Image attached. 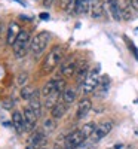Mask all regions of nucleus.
Returning <instances> with one entry per match:
<instances>
[{
    "mask_svg": "<svg viewBox=\"0 0 138 149\" xmlns=\"http://www.w3.org/2000/svg\"><path fill=\"white\" fill-rule=\"evenodd\" d=\"M62 58H64V48H62L61 45H55L51 51L48 52V55L45 57L43 63H42L43 73L54 72L58 67V64L62 61Z\"/></svg>",
    "mask_w": 138,
    "mask_h": 149,
    "instance_id": "1",
    "label": "nucleus"
},
{
    "mask_svg": "<svg viewBox=\"0 0 138 149\" xmlns=\"http://www.w3.org/2000/svg\"><path fill=\"white\" fill-rule=\"evenodd\" d=\"M30 45H31V39H30V33L27 30H21L17 40L12 45V49H14V54L17 58H22L26 57L27 51L30 49Z\"/></svg>",
    "mask_w": 138,
    "mask_h": 149,
    "instance_id": "2",
    "label": "nucleus"
},
{
    "mask_svg": "<svg viewBox=\"0 0 138 149\" xmlns=\"http://www.w3.org/2000/svg\"><path fill=\"white\" fill-rule=\"evenodd\" d=\"M51 40V33L48 31H40L37 33L33 39H31V45H30V51L34 57H40L45 49L48 48V43Z\"/></svg>",
    "mask_w": 138,
    "mask_h": 149,
    "instance_id": "3",
    "label": "nucleus"
},
{
    "mask_svg": "<svg viewBox=\"0 0 138 149\" xmlns=\"http://www.w3.org/2000/svg\"><path fill=\"white\" fill-rule=\"evenodd\" d=\"M98 84H99V67H95V69H92L89 73H88V76L82 82V93L85 95L94 93L97 90Z\"/></svg>",
    "mask_w": 138,
    "mask_h": 149,
    "instance_id": "4",
    "label": "nucleus"
},
{
    "mask_svg": "<svg viewBox=\"0 0 138 149\" xmlns=\"http://www.w3.org/2000/svg\"><path fill=\"white\" fill-rule=\"evenodd\" d=\"M111 128H113V122H110V121H104V122H101V124H98L97 128H95V131H94V134L91 136L92 142L97 143V142H99L101 139H104L106 136L111 131Z\"/></svg>",
    "mask_w": 138,
    "mask_h": 149,
    "instance_id": "5",
    "label": "nucleus"
},
{
    "mask_svg": "<svg viewBox=\"0 0 138 149\" xmlns=\"http://www.w3.org/2000/svg\"><path fill=\"white\" fill-rule=\"evenodd\" d=\"M46 131L45 130H36L27 142V149H40V146L46 140Z\"/></svg>",
    "mask_w": 138,
    "mask_h": 149,
    "instance_id": "6",
    "label": "nucleus"
},
{
    "mask_svg": "<svg viewBox=\"0 0 138 149\" xmlns=\"http://www.w3.org/2000/svg\"><path fill=\"white\" fill-rule=\"evenodd\" d=\"M37 119L39 118H37V115L34 113V110L30 106H27L26 109H24V121H26V131L27 133H30L36 128Z\"/></svg>",
    "mask_w": 138,
    "mask_h": 149,
    "instance_id": "7",
    "label": "nucleus"
},
{
    "mask_svg": "<svg viewBox=\"0 0 138 149\" xmlns=\"http://www.w3.org/2000/svg\"><path fill=\"white\" fill-rule=\"evenodd\" d=\"M107 6H108V12L113 17L115 21H122L123 19V9L119 3V0H107Z\"/></svg>",
    "mask_w": 138,
    "mask_h": 149,
    "instance_id": "8",
    "label": "nucleus"
},
{
    "mask_svg": "<svg viewBox=\"0 0 138 149\" xmlns=\"http://www.w3.org/2000/svg\"><path fill=\"white\" fill-rule=\"evenodd\" d=\"M85 140H88L85 137V134L82 133V130H76V131H73L68 137H67V146L68 148H73V149H76L77 146H80Z\"/></svg>",
    "mask_w": 138,
    "mask_h": 149,
    "instance_id": "9",
    "label": "nucleus"
},
{
    "mask_svg": "<svg viewBox=\"0 0 138 149\" xmlns=\"http://www.w3.org/2000/svg\"><path fill=\"white\" fill-rule=\"evenodd\" d=\"M76 72H77V64L74 60H67L66 63H62V66L59 67V73H61L62 78H71Z\"/></svg>",
    "mask_w": 138,
    "mask_h": 149,
    "instance_id": "10",
    "label": "nucleus"
},
{
    "mask_svg": "<svg viewBox=\"0 0 138 149\" xmlns=\"http://www.w3.org/2000/svg\"><path fill=\"white\" fill-rule=\"evenodd\" d=\"M40 97H42V93L39 91V90H36L34 91V94L31 95V98H30V107L34 110V113L37 115V118H40L42 116V102H40Z\"/></svg>",
    "mask_w": 138,
    "mask_h": 149,
    "instance_id": "11",
    "label": "nucleus"
},
{
    "mask_svg": "<svg viewBox=\"0 0 138 149\" xmlns=\"http://www.w3.org/2000/svg\"><path fill=\"white\" fill-rule=\"evenodd\" d=\"M89 12L92 18H101L104 14V0H89Z\"/></svg>",
    "mask_w": 138,
    "mask_h": 149,
    "instance_id": "12",
    "label": "nucleus"
},
{
    "mask_svg": "<svg viewBox=\"0 0 138 149\" xmlns=\"http://www.w3.org/2000/svg\"><path fill=\"white\" fill-rule=\"evenodd\" d=\"M67 109H68V104L61 98V100H58V102L55 103V106L51 109V115H52L54 119H59V118H62V116L66 115Z\"/></svg>",
    "mask_w": 138,
    "mask_h": 149,
    "instance_id": "13",
    "label": "nucleus"
},
{
    "mask_svg": "<svg viewBox=\"0 0 138 149\" xmlns=\"http://www.w3.org/2000/svg\"><path fill=\"white\" fill-rule=\"evenodd\" d=\"M19 31H21V29H19V26H18L15 21L9 22V26H8V33H6V42H8V45H14V42L17 40V37H18Z\"/></svg>",
    "mask_w": 138,
    "mask_h": 149,
    "instance_id": "14",
    "label": "nucleus"
},
{
    "mask_svg": "<svg viewBox=\"0 0 138 149\" xmlns=\"http://www.w3.org/2000/svg\"><path fill=\"white\" fill-rule=\"evenodd\" d=\"M91 109H92V102L89 100V98H82V100L79 102V104H77V113H76L77 118L83 119L91 112Z\"/></svg>",
    "mask_w": 138,
    "mask_h": 149,
    "instance_id": "15",
    "label": "nucleus"
},
{
    "mask_svg": "<svg viewBox=\"0 0 138 149\" xmlns=\"http://www.w3.org/2000/svg\"><path fill=\"white\" fill-rule=\"evenodd\" d=\"M12 125H14V128L18 133L26 131V121H24V115L21 113V112L15 110L14 113H12Z\"/></svg>",
    "mask_w": 138,
    "mask_h": 149,
    "instance_id": "16",
    "label": "nucleus"
},
{
    "mask_svg": "<svg viewBox=\"0 0 138 149\" xmlns=\"http://www.w3.org/2000/svg\"><path fill=\"white\" fill-rule=\"evenodd\" d=\"M61 98L67 104H71L74 100H76V91H74L73 88H66L64 91H62V94H61Z\"/></svg>",
    "mask_w": 138,
    "mask_h": 149,
    "instance_id": "17",
    "label": "nucleus"
},
{
    "mask_svg": "<svg viewBox=\"0 0 138 149\" xmlns=\"http://www.w3.org/2000/svg\"><path fill=\"white\" fill-rule=\"evenodd\" d=\"M88 12H89V0H79V5L74 15H82V14H88Z\"/></svg>",
    "mask_w": 138,
    "mask_h": 149,
    "instance_id": "18",
    "label": "nucleus"
},
{
    "mask_svg": "<svg viewBox=\"0 0 138 149\" xmlns=\"http://www.w3.org/2000/svg\"><path fill=\"white\" fill-rule=\"evenodd\" d=\"M95 128H97V125H95L94 122H88V124H85V125H83L80 130H82V133L85 134V137H86V139H89L91 136L94 134Z\"/></svg>",
    "mask_w": 138,
    "mask_h": 149,
    "instance_id": "19",
    "label": "nucleus"
},
{
    "mask_svg": "<svg viewBox=\"0 0 138 149\" xmlns=\"http://www.w3.org/2000/svg\"><path fill=\"white\" fill-rule=\"evenodd\" d=\"M34 88H33V86H30V85H26V86H24V88L21 90V97L24 98V100H30V98H31V95L34 94Z\"/></svg>",
    "mask_w": 138,
    "mask_h": 149,
    "instance_id": "20",
    "label": "nucleus"
},
{
    "mask_svg": "<svg viewBox=\"0 0 138 149\" xmlns=\"http://www.w3.org/2000/svg\"><path fill=\"white\" fill-rule=\"evenodd\" d=\"M55 127H57V124H55V119H54V118H52V119H46V121L43 122V130H45L46 133L54 131Z\"/></svg>",
    "mask_w": 138,
    "mask_h": 149,
    "instance_id": "21",
    "label": "nucleus"
},
{
    "mask_svg": "<svg viewBox=\"0 0 138 149\" xmlns=\"http://www.w3.org/2000/svg\"><path fill=\"white\" fill-rule=\"evenodd\" d=\"M77 5H79V0H68V2H67V6H66V9H67L68 14H73V15L76 14Z\"/></svg>",
    "mask_w": 138,
    "mask_h": 149,
    "instance_id": "22",
    "label": "nucleus"
},
{
    "mask_svg": "<svg viewBox=\"0 0 138 149\" xmlns=\"http://www.w3.org/2000/svg\"><path fill=\"white\" fill-rule=\"evenodd\" d=\"M88 66H82V67H79L77 69V81L79 82H83L85 81V78L88 76Z\"/></svg>",
    "mask_w": 138,
    "mask_h": 149,
    "instance_id": "23",
    "label": "nucleus"
},
{
    "mask_svg": "<svg viewBox=\"0 0 138 149\" xmlns=\"http://www.w3.org/2000/svg\"><path fill=\"white\" fill-rule=\"evenodd\" d=\"M76 149H94V143H91L89 140H85L80 146H77Z\"/></svg>",
    "mask_w": 138,
    "mask_h": 149,
    "instance_id": "24",
    "label": "nucleus"
},
{
    "mask_svg": "<svg viewBox=\"0 0 138 149\" xmlns=\"http://www.w3.org/2000/svg\"><path fill=\"white\" fill-rule=\"evenodd\" d=\"M52 3H54V0H43V6H45L46 9H48V8H51Z\"/></svg>",
    "mask_w": 138,
    "mask_h": 149,
    "instance_id": "25",
    "label": "nucleus"
},
{
    "mask_svg": "<svg viewBox=\"0 0 138 149\" xmlns=\"http://www.w3.org/2000/svg\"><path fill=\"white\" fill-rule=\"evenodd\" d=\"M131 8L132 9H138V0H131Z\"/></svg>",
    "mask_w": 138,
    "mask_h": 149,
    "instance_id": "26",
    "label": "nucleus"
},
{
    "mask_svg": "<svg viewBox=\"0 0 138 149\" xmlns=\"http://www.w3.org/2000/svg\"><path fill=\"white\" fill-rule=\"evenodd\" d=\"M40 19H49V14H48V12H42V14H40Z\"/></svg>",
    "mask_w": 138,
    "mask_h": 149,
    "instance_id": "27",
    "label": "nucleus"
},
{
    "mask_svg": "<svg viewBox=\"0 0 138 149\" xmlns=\"http://www.w3.org/2000/svg\"><path fill=\"white\" fill-rule=\"evenodd\" d=\"M0 31H2V19H0Z\"/></svg>",
    "mask_w": 138,
    "mask_h": 149,
    "instance_id": "28",
    "label": "nucleus"
},
{
    "mask_svg": "<svg viewBox=\"0 0 138 149\" xmlns=\"http://www.w3.org/2000/svg\"><path fill=\"white\" fill-rule=\"evenodd\" d=\"M66 149H73V148H68V146H66Z\"/></svg>",
    "mask_w": 138,
    "mask_h": 149,
    "instance_id": "29",
    "label": "nucleus"
},
{
    "mask_svg": "<svg viewBox=\"0 0 138 149\" xmlns=\"http://www.w3.org/2000/svg\"><path fill=\"white\" fill-rule=\"evenodd\" d=\"M40 149H46V148H40Z\"/></svg>",
    "mask_w": 138,
    "mask_h": 149,
    "instance_id": "30",
    "label": "nucleus"
}]
</instances>
